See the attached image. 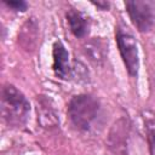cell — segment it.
Segmentation results:
<instances>
[{
	"label": "cell",
	"instance_id": "obj_6",
	"mask_svg": "<svg viewBox=\"0 0 155 155\" xmlns=\"http://www.w3.org/2000/svg\"><path fill=\"white\" fill-rule=\"evenodd\" d=\"M36 111L38 122L41 127L52 130L59 125V117L56 111V108L47 96L40 94L36 97Z\"/></svg>",
	"mask_w": 155,
	"mask_h": 155
},
{
	"label": "cell",
	"instance_id": "obj_8",
	"mask_svg": "<svg viewBox=\"0 0 155 155\" xmlns=\"http://www.w3.org/2000/svg\"><path fill=\"white\" fill-rule=\"evenodd\" d=\"M82 51L91 63L102 67L108 57V42L102 38H92L84 42Z\"/></svg>",
	"mask_w": 155,
	"mask_h": 155
},
{
	"label": "cell",
	"instance_id": "obj_7",
	"mask_svg": "<svg viewBox=\"0 0 155 155\" xmlns=\"http://www.w3.org/2000/svg\"><path fill=\"white\" fill-rule=\"evenodd\" d=\"M71 68L69 53L61 41H56L52 47V69L57 78L68 80L71 78Z\"/></svg>",
	"mask_w": 155,
	"mask_h": 155
},
{
	"label": "cell",
	"instance_id": "obj_5",
	"mask_svg": "<svg viewBox=\"0 0 155 155\" xmlns=\"http://www.w3.org/2000/svg\"><path fill=\"white\" fill-rule=\"evenodd\" d=\"M130 128H131V122L127 116H121L111 126L107 138V147L115 155L127 154Z\"/></svg>",
	"mask_w": 155,
	"mask_h": 155
},
{
	"label": "cell",
	"instance_id": "obj_1",
	"mask_svg": "<svg viewBox=\"0 0 155 155\" xmlns=\"http://www.w3.org/2000/svg\"><path fill=\"white\" fill-rule=\"evenodd\" d=\"M1 116L10 127H23L30 114V104L27 97L13 85L6 84L1 88Z\"/></svg>",
	"mask_w": 155,
	"mask_h": 155
},
{
	"label": "cell",
	"instance_id": "obj_3",
	"mask_svg": "<svg viewBox=\"0 0 155 155\" xmlns=\"http://www.w3.org/2000/svg\"><path fill=\"white\" fill-rule=\"evenodd\" d=\"M115 40L128 75L136 78L139 70V53L134 36L127 30V28L119 25L115 31Z\"/></svg>",
	"mask_w": 155,
	"mask_h": 155
},
{
	"label": "cell",
	"instance_id": "obj_2",
	"mask_svg": "<svg viewBox=\"0 0 155 155\" xmlns=\"http://www.w3.org/2000/svg\"><path fill=\"white\" fill-rule=\"evenodd\" d=\"M67 111L75 128L81 132H88L98 122L102 115V105L94 96L80 93L69 101Z\"/></svg>",
	"mask_w": 155,
	"mask_h": 155
},
{
	"label": "cell",
	"instance_id": "obj_9",
	"mask_svg": "<svg viewBox=\"0 0 155 155\" xmlns=\"http://www.w3.org/2000/svg\"><path fill=\"white\" fill-rule=\"evenodd\" d=\"M65 18H67L69 29L75 38H84L88 34L90 22H88V18L81 11L71 7L67 11Z\"/></svg>",
	"mask_w": 155,
	"mask_h": 155
},
{
	"label": "cell",
	"instance_id": "obj_14",
	"mask_svg": "<svg viewBox=\"0 0 155 155\" xmlns=\"http://www.w3.org/2000/svg\"><path fill=\"white\" fill-rule=\"evenodd\" d=\"M92 5H94L96 7L103 10V11L109 10V7H110V2H108V1H92Z\"/></svg>",
	"mask_w": 155,
	"mask_h": 155
},
{
	"label": "cell",
	"instance_id": "obj_11",
	"mask_svg": "<svg viewBox=\"0 0 155 155\" xmlns=\"http://www.w3.org/2000/svg\"><path fill=\"white\" fill-rule=\"evenodd\" d=\"M142 119L150 155H155V113L151 110H144L142 113Z\"/></svg>",
	"mask_w": 155,
	"mask_h": 155
},
{
	"label": "cell",
	"instance_id": "obj_12",
	"mask_svg": "<svg viewBox=\"0 0 155 155\" xmlns=\"http://www.w3.org/2000/svg\"><path fill=\"white\" fill-rule=\"evenodd\" d=\"M71 78H75L78 81H87L88 71L86 70L84 64L75 61L71 68Z\"/></svg>",
	"mask_w": 155,
	"mask_h": 155
},
{
	"label": "cell",
	"instance_id": "obj_4",
	"mask_svg": "<svg viewBox=\"0 0 155 155\" xmlns=\"http://www.w3.org/2000/svg\"><path fill=\"white\" fill-rule=\"evenodd\" d=\"M126 11L140 33L150 31L155 25V4L151 1L131 0L125 2Z\"/></svg>",
	"mask_w": 155,
	"mask_h": 155
},
{
	"label": "cell",
	"instance_id": "obj_13",
	"mask_svg": "<svg viewBox=\"0 0 155 155\" xmlns=\"http://www.w3.org/2000/svg\"><path fill=\"white\" fill-rule=\"evenodd\" d=\"M8 8L16 12H24L28 8V4L23 0H11V1H5L4 2Z\"/></svg>",
	"mask_w": 155,
	"mask_h": 155
},
{
	"label": "cell",
	"instance_id": "obj_10",
	"mask_svg": "<svg viewBox=\"0 0 155 155\" xmlns=\"http://www.w3.org/2000/svg\"><path fill=\"white\" fill-rule=\"evenodd\" d=\"M38 34H39L38 23L35 22L34 18H29L18 31L19 45L27 51H33L38 44Z\"/></svg>",
	"mask_w": 155,
	"mask_h": 155
}]
</instances>
